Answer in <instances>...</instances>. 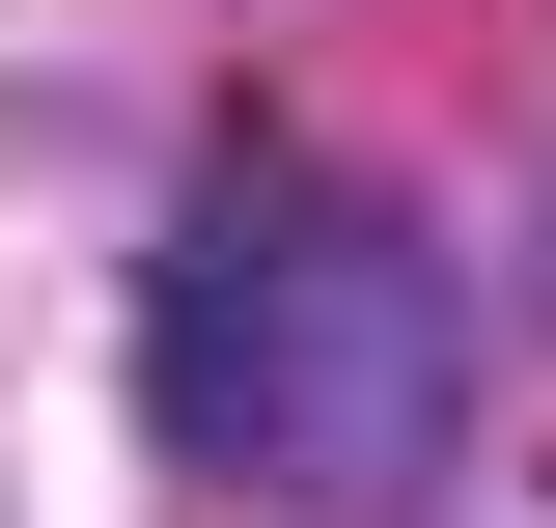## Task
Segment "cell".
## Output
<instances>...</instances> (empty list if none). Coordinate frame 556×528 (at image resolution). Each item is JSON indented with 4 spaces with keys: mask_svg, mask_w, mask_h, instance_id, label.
Returning <instances> with one entry per match:
<instances>
[{
    "mask_svg": "<svg viewBox=\"0 0 556 528\" xmlns=\"http://www.w3.org/2000/svg\"><path fill=\"white\" fill-rule=\"evenodd\" d=\"M139 390L223 501L278 528H390L417 473L473 445V278L417 251L390 196H223L139 306Z\"/></svg>",
    "mask_w": 556,
    "mask_h": 528,
    "instance_id": "6da1fadb",
    "label": "cell"
}]
</instances>
